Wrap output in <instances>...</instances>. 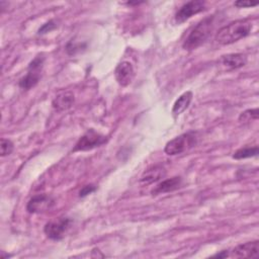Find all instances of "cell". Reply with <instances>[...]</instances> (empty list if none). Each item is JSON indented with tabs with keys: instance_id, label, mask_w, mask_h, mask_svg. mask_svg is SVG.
<instances>
[{
	"instance_id": "cell-1",
	"label": "cell",
	"mask_w": 259,
	"mask_h": 259,
	"mask_svg": "<svg viewBox=\"0 0 259 259\" xmlns=\"http://www.w3.org/2000/svg\"><path fill=\"white\" fill-rule=\"evenodd\" d=\"M252 23L250 19H237L221 27L217 32L214 39L218 44L227 46L238 41L250 34Z\"/></svg>"
},
{
	"instance_id": "cell-2",
	"label": "cell",
	"mask_w": 259,
	"mask_h": 259,
	"mask_svg": "<svg viewBox=\"0 0 259 259\" xmlns=\"http://www.w3.org/2000/svg\"><path fill=\"white\" fill-rule=\"evenodd\" d=\"M213 15L201 19L188 33L182 44V48L186 51H193L204 44L213 28Z\"/></svg>"
},
{
	"instance_id": "cell-3",
	"label": "cell",
	"mask_w": 259,
	"mask_h": 259,
	"mask_svg": "<svg viewBox=\"0 0 259 259\" xmlns=\"http://www.w3.org/2000/svg\"><path fill=\"white\" fill-rule=\"evenodd\" d=\"M45 64V57L42 54L37 55L28 64L26 74L18 81V86L22 90H29L37 85L40 80L41 72Z\"/></svg>"
},
{
	"instance_id": "cell-4",
	"label": "cell",
	"mask_w": 259,
	"mask_h": 259,
	"mask_svg": "<svg viewBox=\"0 0 259 259\" xmlns=\"http://www.w3.org/2000/svg\"><path fill=\"white\" fill-rule=\"evenodd\" d=\"M196 145V136L194 133H184L176 138L170 140L165 148L164 152L169 156H175L182 154L183 152L191 149Z\"/></svg>"
},
{
	"instance_id": "cell-5",
	"label": "cell",
	"mask_w": 259,
	"mask_h": 259,
	"mask_svg": "<svg viewBox=\"0 0 259 259\" xmlns=\"http://www.w3.org/2000/svg\"><path fill=\"white\" fill-rule=\"evenodd\" d=\"M72 223V219L68 217H60L54 219L45 225L44 233L50 240L60 241L65 237Z\"/></svg>"
},
{
	"instance_id": "cell-6",
	"label": "cell",
	"mask_w": 259,
	"mask_h": 259,
	"mask_svg": "<svg viewBox=\"0 0 259 259\" xmlns=\"http://www.w3.org/2000/svg\"><path fill=\"white\" fill-rule=\"evenodd\" d=\"M107 142V138L96 132L93 128L88 130L76 143L73 152H83V151H90L97 147L102 146Z\"/></svg>"
},
{
	"instance_id": "cell-7",
	"label": "cell",
	"mask_w": 259,
	"mask_h": 259,
	"mask_svg": "<svg viewBox=\"0 0 259 259\" xmlns=\"http://www.w3.org/2000/svg\"><path fill=\"white\" fill-rule=\"evenodd\" d=\"M205 9V2L200 0H191L184 3L175 13L174 20L177 24H181L195 14L202 12Z\"/></svg>"
},
{
	"instance_id": "cell-8",
	"label": "cell",
	"mask_w": 259,
	"mask_h": 259,
	"mask_svg": "<svg viewBox=\"0 0 259 259\" xmlns=\"http://www.w3.org/2000/svg\"><path fill=\"white\" fill-rule=\"evenodd\" d=\"M55 204L54 198L45 193L33 195L26 204V210L29 213H42L48 211Z\"/></svg>"
},
{
	"instance_id": "cell-9",
	"label": "cell",
	"mask_w": 259,
	"mask_h": 259,
	"mask_svg": "<svg viewBox=\"0 0 259 259\" xmlns=\"http://www.w3.org/2000/svg\"><path fill=\"white\" fill-rule=\"evenodd\" d=\"M115 80L121 87L130 85L135 77V71L133 65L127 61L120 62L114 70Z\"/></svg>"
},
{
	"instance_id": "cell-10",
	"label": "cell",
	"mask_w": 259,
	"mask_h": 259,
	"mask_svg": "<svg viewBox=\"0 0 259 259\" xmlns=\"http://www.w3.org/2000/svg\"><path fill=\"white\" fill-rule=\"evenodd\" d=\"M259 255V242L257 240L236 246L230 256L235 258H257Z\"/></svg>"
},
{
	"instance_id": "cell-11",
	"label": "cell",
	"mask_w": 259,
	"mask_h": 259,
	"mask_svg": "<svg viewBox=\"0 0 259 259\" xmlns=\"http://www.w3.org/2000/svg\"><path fill=\"white\" fill-rule=\"evenodd\" d=\"M74 102H75V96L71 91H62L58 93L56 97L53 99L52 106L56 111L62 112L71 108Z\"/></svg>"
},
{
	"instance_id": "cell-12",
	"label": "cell",
	"mask_w": 259,
	"mask_h": 259,
	"mask_svg": "<svg viewBox=\"0 0 259 259\" xmlns=\"http://www.w3.org/2000/svg\"><path fill=\"white\" fill-rule=\"evenodd\" d=\"M166 175V170L161 165H155L144 171L140 178V183L143 185H149L161 180Z\"/></svg>"
},
{
	"instance_id": "cell-13",
	"label": "cell",
	"mask_w": 259,
	"mask_h": 259,
	"mask_svg": "<svg viewBox=\"0 0 259 259\" xmlns=\"http://www.w3.org/2000/svg\"><path fill=\"white\" fill-rule=\"evenodd\" d=\"M181 184H182L181 177L180 176H174L172 178L165 179V180L161 181L160 183H158L151 190V194L152 195H158V194L170 192V191L178 189L181 186Z\"/></svg>"
},
{
	"instance_id": "cell-14",
	"label": "cell",
	"mask_w": 259,
	"mask_h": 259,
	"mask_svg": "<svg viewBox=\"0 0 259 259\" xmlns=\"http://www.w3.org/2000/svg\"><path fill=\"white\" fill-rule=\"evenodd\" d=\"M221 63L229 70H237L247 64V58L241 53H233L222 56Z\"/></svg>"
},
{
	"instance_id": "cell-15",
	"label": "cell",
	"mask_w": 259,
	"mask_h": 259,
	"mask_svg": "<svg viewBox=\"0 0 259 259\" xmlns=\"http://www.w3.org/2000/svg\"><path fill=\"white\" fill-rule=\"evenodd\" d=\"M192 97H193V94L191 91H186L184 93H182L174 102L173 104V107H172V110H171V113L174 117H177L178 115H180L182 112H184L191 100H192Z\"/></svg>"
},
{
	"instance_id": "cell-16",
	"label": "cell",
	"mask_w": 259,
	"mask_h": 259,
	"mask_svg": "<svg viewBox=\"0 0 259 259\" xmlns=\"http://www.w3.org/2000/svg\"><path fill=\"white\" fill-rule=\"evenodd\" d=\"M259 153L258 146L254 147H243L238 149L234 154L233 158L236 160H242L246 158H251V157H256Z\"/></svg>"
},
{
	"instance_id": "cell-17",
	"label": "cell",
	"mask_w": 259,
	"mask_h": 259,
	"mask_svg": "<svg viewBox=\"0 0 259 259\" xmlns=\"http://www.w3.org/2000/svg\"><path fill=\"white\" fill-rule=\"evenodd\" d=\"M259 116V109L258 108H251L247 109L239 115V121L241 122H248L251 120H257Z\"/></svg>"
},
{
	"instance_id": "cell-18",
	"label": "cell",
	"mask_w": 259,
	"mask_h": 259,
	"mask_svg": "<svg viewBox=\"0 0 259 259\" xmlns=\"http://www.w3.org/2000/svg\"><path fill=\"white\" fill-rule=\"evenodd\" d=\"M0 150H1V157L9 156L14 150V145L12 141L9 139L2 138L0 140Z\"/></svg>"
},
{
	"instance_id": "cell-19",
	"label": "cell",
	"mask_w": 259,
	"mask_h": 259,
	"mask_svg": "<svg viewBox=\"0 0 259 259\" xmlns=\"http://www.w3.org/2000/svg\"><path fill=\"white\" fill-rule=\"evenodd\" d=\"M86 45L85 44H76L73 40H70L67 46H66V52L69 56H74L77 53L81 52L82 49H85Z\"/></svg>"
},
{
	"instance_id": "cell-20",
	"label": "cell",
	"mask_w": 259,
	"mask_h": 259,
	"mask_svg": "<svg viewBox=\"0 0 259 259\" xmlns=\"http://www.w3.org/2000/svg\"><path fill=\"white\" fill-rule=\"evenodd\" d=\"M57 27V22L54 19H51L44 23L37 30V34H46L48 32H51Z\"/></svg>"
},
{
	"instance_id": "cell-21",
	"label": "cell",
	"mask_w": 259,
	"mask_h": 259,
	"mask_svg": "<svg viewBox=\"0 0 259 259\" xmlns=\"http://www.w3.org/2000/svg\"><path fill=\"white\" fill-rule=\"evenodd\" d=\"M96 186L93 185V184H87V185H84L80 191H79V196L80 197H85L87 196L88 194H91L92 192H94L96 190Z\"/></svg>"
},
{
	"instance_id": "cell-22",
	"label": "cell",
	"mask_w": 259,
	"mask_h": 259,
	"mask_svg": "<svg viewBox=\"0 0 259 259\" xmlns=\"http://www.w3.org/2000/svg\"><path fill=\"white\" fill-rule=\"evenodd\" d=\"M234 5L238 8H247V7H254L257 6L258 3L257 2H251V1H236L234 2Z\"/></svg>"
},
{
	"instance_id": "cell-23",
	"label": "cell",
	"mask_w": 259,
	"mask_h": 259,
	"mask_svg": "<svg viewBox=\"0 0 259 259\" xmlns=\"http://www.w3.org/2000/svg\"><path fill=\"white\" fill-rule=\"evenodd\" d=\"M230 256V253H229V250H223L217 254H214L212 257H218V258H227Z\"/></svg>"
},
{
	"instance_id": "cell-24",
	"label": "cell",
	"mask_w": 259,
	"mask_h": 259,
	"mask_svg": "<svg viewBox=\"0 0 259 259\" xmlns=\"http://www.w3.org/2000/svg\"><path fill=\"white\" fill-rule=\"evenodd\" d=\"M142 3H144V2H141V1H136V2H132V1H130V2H126L125 4H126V5H128V6H130V5L132 6V5H139V4H142Z\"/></svg>"
}]
</instances>
